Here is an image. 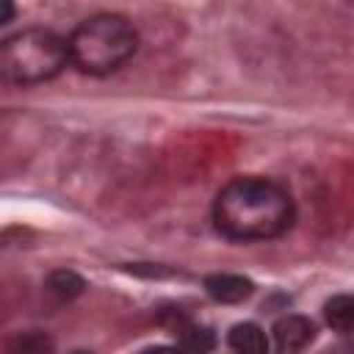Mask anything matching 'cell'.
<instances>
[{
    "mask_svg": "<svg viewBox=\"0 0 354 354\" xmlns=\"http://www.w3.org/2000/svg\"><path fill=\"white\" fill-rule=\"evenodd\" d=\"M216 227L235 241H263L282 235L293 221L290 196L271 180L238 177L216 196Z\"/></svg>",
    "mask_w": 354,
    "mask_h": 354,
    "instance_id": "obj_1",
    "label": "cell"
},
{
    "mask_svg": "<svg viewBox=\"0 0 354 354\" xmlns=\"http://www.w3.org/2000/svg\"><path fill=\"white\" fill-rule=\"evenodd\" d=\"M138 36L119 14H94L69 36V61L88 75H111L136 53Z\"/></svg>",
    "mask_w": 354,
    "mask_h": 354,
    "instance_id": "obj_2",
    "label": "cell"
},
{
    "mask_svg": "<svg viewBox=\"0 0 354 354\" xmlns=\"http://www.w3.org/2000/svg\"><path fill=\"white\" fill-rule=\"evenodd\" d=\"M69 41L47 28H25L0 47V72L11 83H41L64 69Z\"/></svg>",
    "mask_w": 354,
    "mask_h": 354,
    "instance_id": "obj_3",
    "label": "cell"
},
{
    "mask_svg": "<svg viewBox=\"0 0 354 354\" xmlns=\"http://www.w3.org/2000/svg\"><path fill=\"white\" fill-rule=\"evenodd\" d=\"M313 337H315V326L304 315H285L274 324L277 354H299Z\"/></svg>",
    "mask_w": 354,
    "mask_h": 354,
    "instance_id": "obj_4",
    "label": "cell"
},
{
    "mask_svg": "<svg viewBox=\"0 0 354 354\" xmlns=\"http://www.w3.org/2000/svg\"><path fill=\"white\" fill-rule=\"evenodd\" d=\"M205 290H207L210 299H216L221 304H235V301L249 299L254 285L246 277H238V274H213V277L205 279Z\"/></svg>",
    "mask_w": 354,
    "mask_h": 354,
    "instance_id": "obj_5",
    "label": "cell"
},
{
    "mask_svg": "<svg viewBox=\"0 0 354 354\" xmlns=\"http://www.w3.org/2000/svg\"><path fill=\"white\" fill-rule=\"evenodd\" d=\"M230 348L235 354H266L268 340L257 324H235L230 329Z\"/></svg>",
    "mask_w": 354,
    "mask_h": 354,
    "instance_id": "obj_6",
    "label": "cell"
},
{
    "mask_svg": "<svg viewBox=\"0 0 354 354\" xmlns=\"http://www.w3.org/2000/svg\"><path fill=\"white\" fill-rule=\"evenodd\" d=\"M324 315H326L329 326H335L340 332H354V293L332 296L324 304Z\"/></svg>",
    "mask_w": 354,
    "mask_h": 354,
    "instance_id": "obj_7",
    "label": "cell"
},
{
    "mask_svg": "<svg viewBox=\"0 0 354 354\" xmlns=\"http://www.w3.org/2000/svg\"><path fill=\"white\" fill-rule=\"evenodd\" d=\"M47 288H50L55 296H61V299H72V296H77V293L86 288V282H83L75 271L61 268V271H53V274H50Z\"/></svg>",
    "mask_w": 354,
    "mask_h": 354,
    "instance_id": "obj_8",
    "label": "cell"
},
{
    "mask_svg": "<svg viewBox=\"0 0 354 354\" xmlns=\"http://www.w3.org/2000/svg\"><path fill=\"white\" fill-rule=\"evenodd\" d=\"M180 340H183V351L185 354H205L213 346V335L207 329H202V326H185L180 332Z\"/></svg>",
    "mask_w": 354,
    "mask_h": 354,
    "instance_id": "obj_9",
    "label": "cell"
},
{
    "mask_svg": "<svg viewBox=\"0 0 354 354\" xmlns=\"http://www.w3.org/2000/svg\"><path fill=\"white\" fill-rule=\"evenodd\" d=\"M141 354H185L183 348H171V346H155V348H147Z\"/></svg>",
    "mask_w": 354,
    "mask_h": 354,
    "instance_id": "obj_10",
    "label": "cell"
},
{
    "mask_svg": "<svg viewBox=\"0 0 354 354\" xmlns=\"http://www.w3.org/2000/svg\"><path fill=\"white\" fill-rule=\"evenodd\" d=\"M11 14H14L11 3H3V14H0V22H8V19H11Z\"/></svg>",
    "mask_w": 354,
    "mask_h": 354,
    "instance_id": "obj_11",
    "label": "cell"
},
{
    "mask_svg": "<svg viewBox=\"0 0 354 354\" xmlns=\"http://www.w3.org/2000/svg\"><path fill=\"white\" fill-rule=\"evenodd\" d=\"M340 354H354V343H348V346H343V348H340Z\"/></svg>",
    "mask_w": 354,
    "mask_h": 354,
    "instance_id": "obj_12",
    "label": "cell"
},
{
    "mask_svg": "<svg viewBox=\"0 0 354 354\" xmlns=\"http://www.w3.org/2000/svg\"><path fill=\"white\" fill-rule=\"evenodd\" d=\"M75 354H88V351H75Z\"/></svg>",
    "mask_w": 354,
    "mask_h": 354,
    "instance_id": "obj_13",
    "label": "cell"
}]
</instances>
